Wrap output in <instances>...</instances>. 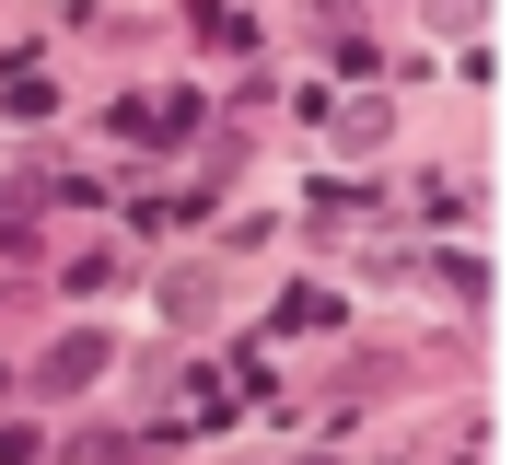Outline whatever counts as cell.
<instances>
[{
    "label": "cell",
    "mask_w": 512,
    "mask_h": 465,
    "mask_svg": "<svg viewBox=\"0 0 512 465\" xmlns=\"http://www.w3.org/2000/svg\"><path fill=\"white\" fill-rule=\"evenodd\" d=\"M94 372H105V326H70V338L35 361V384H47V396H70V384H94Z\"/></svg>",
    "instance_id": "cell-2"
},
{
    "label": "cell",
    "mask_w": 512,
    "mask_h": 465,
    "mask_svg": "<svg viewBox=\"0 0 512 465\" xmlns=\"http://www.w3.org/2000/svg\"><path fill=\"white\" fill-rule=\"evenodd\" d=\"M117 140H198V93H128Z\"/></svg>",
    "instance_id": "cell-1"
},
{
    "label": "cell",
    "mask_w": 512,
    "mask_h": 465,
    "mask_svg": "<svg viewBox=\"0 0 512 465\" xmlns=\"http://www.w3.org/2000/svg\"><path fill=\"white\" fill-rule=\"evenodd\" d=\"M303 465H326V454H303Z\"/></svg>",
    "instance_id": "cell-4"
},
{
    "label": "cell",
    "mask_w": 512,
    "mask_h": 465,
    "mask_svg": "<svg viewBox=\"0 0 512 465\" xmlns=\"http://www.w3.org/2000/svg\"><path fill=\"white\" fill-rule=\"evenodd\" d=\"M163 303H175V326H210V303H222V279H163Z\"/></svg>",
    "instance_id": "cell-3"
}]
</instances>
